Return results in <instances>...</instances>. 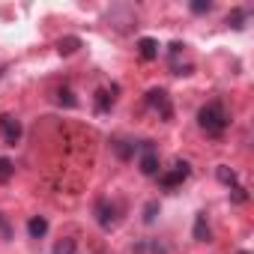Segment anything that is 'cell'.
<instances>
[{
  "label": "cell",
  "mask_w": 254,
  "mask_h": 254,
  "mask_svg": "<svg viewBox=\"0 0 254 254\" xmlns=\"http://www.w3.org/2000/svg\"><path fill=\"white\" fill-rule=\"evenodd\" d=\"M245 18H248L245 9H233V12L227 15V24H230L233 30H242V27H245Z\"/></svg>",
  "instance_id": "obj_14"
},
{
  "label": "cell",
  "mask_w": 254,
  "mask_h": 254,
  "mask_svg": "<svg viewBox=\"0 0 254 254\" xmlns=\"http://www.w3.org/2000/svg\"><path fill=\"white\" fill-rule=\"evenodd\" d=\"M114 93H117V87H111V90H108V87L96 90V111H99V114H105V111H111V108H114V102H117V96H114Z\"/></svg>",
  "instance_id": "obj_7"
},
{
  "label": "cell",
  "mask_w": 254,
  "mask_h": 254,
  "mask_svg": "<svg viewBox=\"0 0 254 254\" xmlns=\"http://www.w3.org/2000/svg\"><path fill=\"white\" fill-rule=\"evenodd\" d=\"M189 174H191V168H189V162H174V168L171 171H162L159 174V186L165 189V191H174V189H180L186 180H189Z\"/></svg>",
  "instance_id": "obj_2"
},
{
  "label": "cell",
  "mask_w": 254,
  "mask_h": 254,
  "mask_svg": "<svg viewBox=\"0 0 254 254\" xmlns=\"http://www.w3.org/2000/svg\"><path fill=\"white\" fill-rule=\"evenodd\" d=\"M194 239H197V242H209V239H212V227H209V221H206V212H197V215H194Z\"/></svg>",
  "instance_id": "obj_9"
},
{
  "label": "cell",
  "mask_w": 254,
  "mask_h": 254,
  "mask_svg": "<svg viewBox=\"0 0 254 254\" xmlns=\"http://www.w3.org/2000/svg\"><path fill=\"white\" fill-rule=\"evenodd\" d=\"M147 105H150L162 120H171V117H174V105H171V96H168L165 87H153V90L147 93Z\"/></svg>",
  "instance_id": "obj_4"
},
{
  "label": "cell",
  "mask_w": 254,
  "mask_h": 254,
  "mask_svg": "<svg viewBox=\"0 0 254 254\" xmlns=\"http://www.w3.org/2000/svg\"><path fill=\"white\" fill-rule=\"evenodd\" d=\"M215 177H218V180H221L224 186H230V189H233V186H239V183H236V174H233V171H230L227 165H218V171H215Z\"/></svg>",
  "instance_id": "obj_15"
},
{
  "label": "cell",
  "mask_w": 254,
  "mask_h": 254,
  "mask_svg": "<svg viewBox=\"0 0 254 254\" xmlns=\"http://www.w3.org/2000/svg\"><path fill=\"white\" fill-rule=\"evenodd\" d=\"M96 221H99V227H105V230L117 227V221H120V206H117L114 200L102 197V200L96 203Z\"/></svg>",
  "instance_id": "obj_5"
},
{
  "label": "cell",
  "mask_w": 254,
  "mask_h": 254,
  "mask_svg": "<svg viewBox=\"0 0 254 254\" xmlns=\"http://www.w3.org/2000/svg\"><path fill=\"white\" fill-rule=\"evenodd\" d=\"M159 209H162V206H159V200H150V203L144 206V224H153V221H156V215H159Z\"/></svg>",
  "instance_id": "obj_16"
},
{
  "label": "cell",
  "mask_w": 254,
  "mask_h": 254,
  "mask_svg": "<svg viewBox=\"0 0 254 254\" xmlns=\"http://www.w3.org/2000/svg\"><path fill=\"white\" fill-rule=\"evenodd\" d=\"M197 126H200V132H206L209 138H221L227 132V126H230V114H227L224 102H218V99L206 102L197 111Z\"/></svg>",
  "instance_id": "obj_1"
},
{
  "label": "cell",
  "mask_w": 254,
  "mask_h": 254,
  "mask_svg": "<svg viewBox=\"0 0 254 254\" xmlns=\"http://www.w3.org/2000/svg\"><path fill=\"white\" fill-rule=\"evenodd\" d=\"M138 150H141V156H138L141 174H144V177H159V168H162V165H159V153H156L153 141H141Z\"/></svg>",
  "instance_id": "obj_3"
},
{
  "label": "cell",
  "mask_w": 254,
  "mask_h": 254,
  "mask_svg": "<svg viewBox=\"0 0 254 254\" xmlns=\"http://www.w3.org/2000/svg\"><path fill=\"white\" fill-rule=\"evenodd\" d=\"M27 233H30L33 239H42V236L48 233V218H45V215H33V218L27 221Z\"/></svg>",
  "instance_id": "obj_11"
},
{
  "label": "cell",
  "mask_w": 254,
  "mask_h": 254,
  "mask_svg": "<svg viewBox=\"0 0 254 254\" xmlns=\"http://www.w3.org/2000/svg\"><path fill=\"white\" fill-rule=\"evenodd\" d=\"M12 177H15V162L6 159V156H0V186H6Z\"/></svg>",
  "instance_id": "obj_12"
},
{
  "label": "cell",
  "mask_w": 254,
  "mask_h": 254,
  "mask_svg": "<svg viewBox=\"0 0 254 254\" xmlns=\"http://www.w3.org/2000/svg\"><path fill=\"white\" fill-rule=\"evenodd\" d=\"M230 197H233V203H245V200H248V194H245L242 186H233V189H230Z\"/></svg>",
  "instance_id": "obj_19"
},
{
  "label": "cell",
  "mask_w": 254,
  "mask_h": 254,
  "mask_svg": "<svg viewBox=\"0 0 254 254\" xmlns=\"http://www.w3.org/2000/svg\"><path fill=\"white\" fill-rule=\"evenodd\" d=\"M189 9H191L194 15H206V12H212V3H209V0H194Z\"/></svg>",
  "instance_id": "obj_18"
},
{
  "label": "cell",
  "mask_w": 254,
  "mask_h": 254,
  "mask_svg": "<svg viewBox=\"0 0 254 254\" xmlns=\"http://www.w3.org/2000/svg\"><path fill=\"white\" fill-rule=\"evenodd\" d=\"M0 138L6 141V147H15L21 141V120L12 114H0Z\"/></svg>",
  "instance_id": "obj_6"
},
{
  "label": "cell",
  "mask_w": 254,
  "mask_h": 254,
  "mask_svg": "<svg viewBox=\"0 0 254 254\" xmlns=\"http://www.w3.org/2000/svg\"><path fill=\"white\" fill-rule=\"evenodd\" d=\"M111 147H114L117 159H123V162H129V159H135V153H138V144H135V141H126V138L114 141Z\"/></svg>",
  "instance_id": "obj_8"
},
{
  "label": "cell",
  "mask_w": 254,
  "mask_h": 254,
  "mask_svg": "<svg viewBox=\"0 0 254 254\" xmlns=\"http://www.w3.org/2000/svg\"><path fill=\"white\" fill-rule=\"evenodd\" d=\"M236 254H251V251H236Z\"/></svg>",
  "instance_id": "obj_20"
},
{
  "label": "cell",
  "mask_w": 254,
  "mask_h": 254,
  "mask_svg": "<svg viewBox=\"0 0 254 254\" xmlns=\"http://www.w3.org/2000/svg\"><path fill=\"white\" fill-rule=\"evenodd\" d=\"M54 254H75V239H60L54 245Z\"/></svg>",
  "instance_id": "obj_17"
},
{
  "label": "cell",
  "mask_w": 254,
  "mask_h": 254,
  "mask_svg": "<svg viewBox=\"0 0 254 254\" xmlns=\"http://www.w3.org/2000/svg\"><path fill=\"white\" fill-rule=\"evenodd\" d=\"M78 48H81V39H78V36H66V39H60V42H57V51H60L63 57L75 54Z\"/></svg>",
  "instance_id": "obj_13"
},
{
  "label": "cell",
  "mask_w": 254,
  "mask_h": 254,
  "mask_svg": "<svg viewBox=\"0 0 254 254\" xmlns=\"http://www.w3.org/2000/svg\"><path fill=\"white\" fill-rule=\"evenodd\" d=\"M138 54H141L144 60H156V57H159V42H156L153 36L138 39Z\"/></svg>",
  "instance_id": "obj_10"
}]
</instances>
